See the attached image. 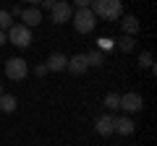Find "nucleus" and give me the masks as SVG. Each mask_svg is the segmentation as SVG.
<instances>
[{
  "label": "nucleus",
  "mask_w": 157,
  "mask_h": 146,
  "mask_svg": "<svg viewBox=\"0 0 157 146\" xmlns=\"http://www.w3.org/2000/svg\"><path fill=\"white\" fill-rule=\"evenodd\" d=\"M89 11L102 18H107V21H115V18H121V13H123V5H121V0H94V3H89Z\"/></svg>",
  "instance_id": "obj_1"
},
{
  "label": "nucleus",
  "mask_w": 157,
  "mask_h": 146,
  "mask_svg": "<svg viewBox=\"0 0 157 146\" xmlns=\"http://www.w3.org/2000/svg\"><path fill=\"white\" fill-rule=\"evenodd\" d=\"M6 37H8V42H11V45L18 47V50H26V47L32 45V29L21 26V24H13V26L6 31Z\"/></svg>",
  "instance_id": "obj_2"
},
{
  "label": "nucleus",
  "mask_w": 157,
  "mask_h": 146,
  "mask_svg": "<svg viewBox=\"0 0 157 146\" xmlns=\"http://www.w3.org/2000/svg\"><path fill=\"white\" fill-rule=\"evenodd\" d=\"M94 24H97V18H94V13H92L89 8H78L76 16H73V26H76L78 34H89V31H94Z\"/></svg>",
  "instance_id": "obj_3"
},
{
  "label": "nucleus",
  "mask_w": 157,
  "mask_h": 146,
  "mask_svg": "<svg viewBox=\"0 0 157 146\" xmlns=\"http://www.w3.org/2000/svg\"><path fill=\"white\" fill-rule=\"evenodd\" d=\"M26 73H29V65L24 57H11V60H6V76L11 81H21L26 78Z\"/></svg>",
  "instance_id": "obj_4"
},
{
  "label": "nucleus",
  "mask_w": 157,
  "mask_h": 146,
  "mask_svg": "<svg viewBox=\"0 0 157 146\" xmlns=\"http://www.w3.org/2000/svg\"><path fill=\"white\" fill-rule=\"evenodd\" d=\"M141 107H144V99H141V94H136V91H128V94L121 97V110H123V112H139Z\"/></svg>",
  "instance_id": "obj_5"
},
{
  "label": "nucleus",
  "mask_w": 157,
  "mask_h": 146,
  "mask_svg": "<svg viewBox=\"0 0 157 146\" xmlns=\"http://www.w3.org/2000/svg\"><path fill=\"white\" fill-rule=\"evenodd\" d=\"M73 18V8L68 5V3H55L52 5V21L60 26V24H66V21H71Z\"/></svg>",
  "instance_id": "obj_6"
},
{
  "label": "nucleus",
  "mask_w": 157,
  "mask_h": 146,
  "mask_svg": "<svg viewBox=\"0 0 157 146\" xmlns=\"http://www.w3.org/2000/svg\"><path fill=\"white\" fill-rule=\"evenodd\" d=\"M113 128H115V133H121V136H131L136 130V123L128 118V115H121V118H115Z\"/></svg>",
  "instance_id": "obj_7"
},
{
  "label": "nucleus",
  "mask_w": 157,
  "mask_h": 146,
  "mask_svg": "<svg viewBox=\"0 0 157 146\" xmlns=\"http://www.w3.org/2000/svg\"><path fill=\"white\" fill-rule=\"evenodd\" d=\"M113 123H115V118H113V115H100V118H97V123H94V130H97L100 136H113V133H115Z\"/></svg>",
  "instance_id": "obj_8"
},
{
  "label": "nucleus",
  "mask_w": 157,
  "mask_h": 146,
  "mask_svg": "<svg viewBox=\"0 0 157 146\" xmlns=\"http://www.w3.org/2000/svg\"><path fill=\"white\" fill-rule=\"evenodd\" d=\"M86 55H73V57H68V63H66V71H71L73 76H81V73L86 71Z\"/></svg>",
  "instance_id": "obj_9"
},
{
  "label": "nucleus",
  "mask_w": 157,
  "mask_h": 146,
  "mask_svg": "<svg viewBox=\"0 0 157 146\" xmlns=\"http://www.w3.org/2000/svg\"><path fill=\"white\" fill-rule=\"evenodd\" d=\"M21 26H26V29H32V26H39V21H42V13H39V8H24V13H21Z\"/></svg>",
  "instance_id": "obj_10"
},
{
  "label": "nucleus",
  "mask_w": 157,
  "mask_h": 146,
  "mask_svg": "<svg viewBox=\"0 0 157 146\" xmlns=\"http://www.w3.org/2000/svg\"><path fill=\"white\" fill-rule=\"evenodd\" d=\"M66 63H68V57L66 55H60V52H52L50 57H47V71H66Z\"/></svg>",
  "instance_id": "obj_11"
},
{
  "label": "nucleus",
  "mask_w": 157,
  "mask_h": 146,
  "mask_svg": "<svg viewBox=\"0 0 157 146\" xmlns=\"http://www.w3.org/2000/svg\"><path fill=\"white\" fill-rule=\"evenodd\" d=\"M121 26H123V34H126V37H134V34L139 31V18H136V16H123Z\"/></svg>",
  "instance_id": "obj_12"
},
{
  "label": "nucleus",
  "mask_w": 157,
  "mask_h": 146,
  "mask_svg": "<svg viewBox=\"0 0 157 146\" xmlns=\"http://www.w3.org/2000/svg\"><path fill=\"white\" fill-rule=\"evenodd\" d=\"M16 97H11V94H3L0 97V112H6V115H11V112H16Z\"/></svg>",
  "instance_id": "obj_13"
},
{
  "label": "nucleus",
  "mask_w": 157,
  "mask_h": 146,
  "mask_svg": "<svg viewBox=\"0 0 157 146\" xmlns=\"http://www.w3.org/2000/svg\"><path fill=\"white\" fill-rule=\"evenodd\" d=\"M105 107H107V110H121V94L110 91V94L105 97Z\"/></svg>",
  "instance_id": "obj_14"
},
{
  "label": "nucleus",
  "mask_w": 157,
  "mask_h": 146,
  "mask_svg": "<svg viewBox=\"0 0 157 146\" xmlns=\"http://www.w3.org/2000/svg\"><path fill=\"white\" fill-rule=\"evenodd\" d=\"M102 60H105V55H102L100 50H94V52H89V55H86V65L100 68V65H102Z\"/></svg>",
  "instance_id": "obj_15"
},
{
  "label": "nucleus",
  "mask_w": 157,
  "mask_h": 146,
  "mask_svg": "<svg viewBox=\"0 0 157 146\" xmlns=\"http://www.w3.org/2000/svg\"><path fill=\"white\" fill-rule=\"evenodd\" d=\"M13 26V16L8 11H0V31H8Z\"/></svg>",
  "instance_id": "obj_16"
},
{
  "label": "nucleus",
  "mask_w": 157,
  "mask_h": 146,
  "mask_svg": "<svg viewBox=\"0 0 157 146\" xmlns=\"http://www.w3.org/2000/svg\"><path fill=\"white\" fill-rule=\"evenodd\" d=\"M118 45H121V50H123V52H131V50H134V45H136V42H134V37H126V34H123Z\"/></svg>",
  "instance_id": "obj_17"
},
{
  "label": "nucleus",
  "mask_w": 157,
  "mask_h": 146,
  "mask_svg": "<svg viewBox=\"0 0 157 146\" xmlns=\"http://www.w3.org/2000/svg\"><path fill=\"white\" fill-rule=\"evenodd\" d=\"M139 63H141V68H155V65H152V55H149V52H141Z\"/></svg>",
  "instance_id": "obj_18"
},
{
  "label": "nucleus",
  "mask_w": 157,
  "mask_h": 146,
  "mask_svg": "<svg viewBox=\"0 0 157 146\" xmlns=\"http://www.w3.org/2000/svg\"><path fill=\"white\" fill-rule=\"evenodd\" d=\"M100 47H102V50H113V39H107V37L100 39Z\"/></svg>",
  "instance_id": "obj_19"
},
{
  "label": "nucleus",
  "mask_w": 157,
  "mask_h": 146,
  "mask_svg": "<svg viewBox=\"0 0 157 146\" xmlns=\"http://www.w3.org/2000/svg\"><path fill=\"white\" fill-rule=\"evenodd\" d=\"M8 13H11V16H21V13H24V8H21V5H16L13 11H8Z\"/></svg>",
  "instance_id": "obj_20"
},
{
  "label": "nucleus",
  "mask_w": 157,
  "mask_h": 146,
  "mask_svg": "<svg viewBox=\"0 0 157 146\" xmlns=\"http://www.w3.org/2000/svg\"><path fill=\"white\" fill-rule=\"evenodd\" d=\"M8 42V37H6V31H0V45H6Z\"/></svg>",
  "instance_id": "obj_21"
},
{
  "label": "nucleus",
  "mask_w": 157,
  "mask_h": 146,
  "mask_svg": "<svg viewBox=\"0 0 157 146\" xmlns=\"http://www.w3.org/2000/svg\"><path fill=\"white\" fill-rule=\"evenodd\" d=\"M0 97H3V84H0Z\"/></svg>",
  "instance_id": "obj_22"
}]
</instances>
